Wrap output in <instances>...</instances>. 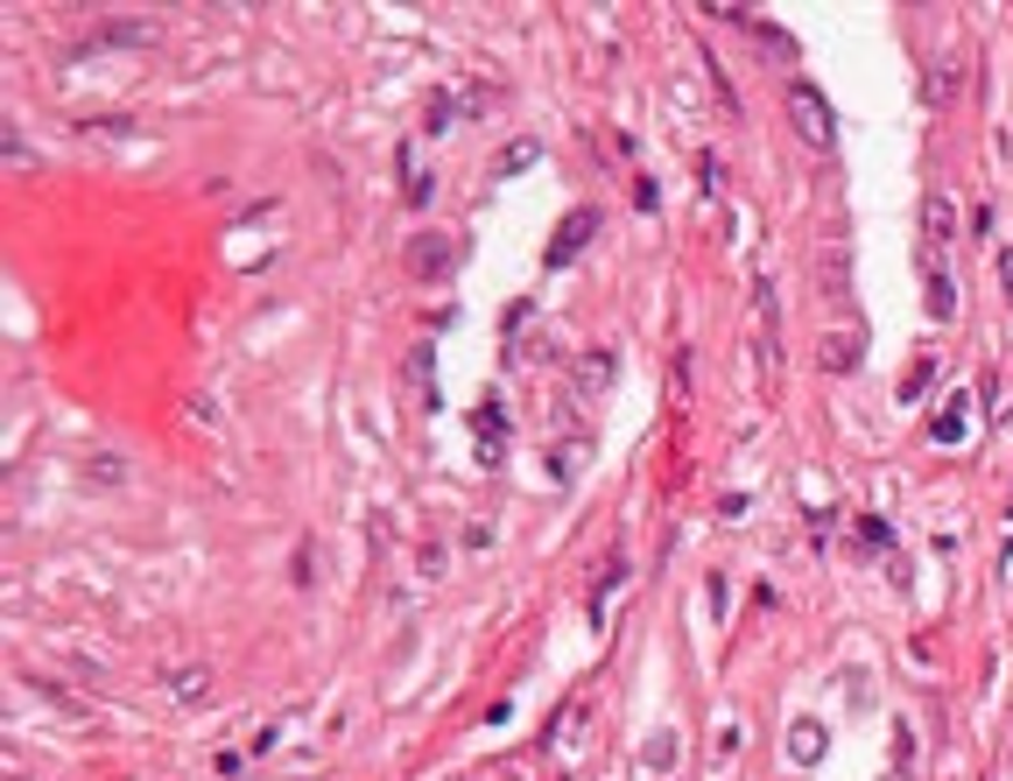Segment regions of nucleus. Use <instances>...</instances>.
<instances>
[{
  "instance_id": "0eeeda50",
  "label": "nucleus",
  "mask_w": 1013,
  "mask_h": 781,
  "mask_svg": "<svg viewBox=\"0 0 1013 781\" xmlns=\"http://www.w3.org/2000/svg\"><path fill=\"white\" fill-rule=\"evenodd\" d=\"M613 373H620V352H605V345H591V352L577 359V373H571V381H577V401H599L605 387H613Z\"/></svg>"
},
{
  "instance_id": "4468645a",
  "label": "nucleus",
  "mask_w": 1013,
  "mask_h": 781,
  "mask_svg": "<svg viewBox=\"0 0 1013 781\" xmlns=\"http://www.w3.org/2000/svg\"><path fill=\"white\" fill-rule=\"evenodd\" d=\"M472 430H479V458L500 464V401H486V409L472 416Z\"/></svg>"
},
{
  "instance_id": "423d86ee",
  "label": "nucleus",
  "mask_w": 1013,
  "mask_h": 781,
  "mask_svg": "<svg viewBox=\"0 0 1013 781\" xmlns=\"http://www.w3.org/2000/svg\"><path fill=\"white\" fill-rule=\"evenodd\" d=\"M816 359H824V373H852L859 359H866V332H859V324H838V332H824Z\"/></svg>"
},
{
  "instance_id": "b1692460",
  "label": "nucleus",
  "mask_w": 1013,
  "mask_h": 781,
  "mask_svg": "<svg viewBox=\"0 0 1013 781\" xmlns=\"http://www.w3.org/2000/svg\"><path fill=\"white\" fill-rule=\"evenodd\" d=\"M887 781H908V774H887Z\"/></svg>"
},
{
  "instance_id": "412c9836",
  "label": "nucleus",
  "mask_w": 1013,
  "mask_h": 781,
  "mask_svg": "<svg viewBox=\"0 0 1013 781\" xmlns=\"http://www.w3.org/2000/svg\"><path fill=\"white\" fill-rule=\"evenodd\" d=\"M0 148H8V162H14V170H28V141H22V134H14V127L0 134Z\"/></svg>"
},
{
  "instance_id": "dca6fc26",
  "label": "nucleus",
  "mask_w": 1013,
  "mask_h": 781,
  "mask_svg": "<svg viewBox=\"0 0 1013 781\" xmlns=\"http://www.w3.org/2000/svg\"><path fill=\"white\" fill-rule=\"evenodd\" d=\"M85 479H92V486H127V458H107V450H92V458H85Z\"/></svg>"
},
{
  "instance_id": "39448f33",
  "label": "nucleus",
  "mask_w": 1013,
  "mask_h": 781,
  "mask_svg": "<svg viewBox=\"0 0 1013 781\" xmlns=\"http://www.w3.org/2000/svg\"><path fill=\"white\" fill-rule=\"evenodd\" d=\"M218 690V669L212 662H184V669H162V697L170 704H204Z\"/></svg>"
},
{
  "instance_id": "f257e3e1",
  "label": "nucleus",
  "mask_w": 1013,
  "mask_h": 781,
  "mask_svg": "<svg viewBox=\"0 0 1013 781\" xmlns=\"http://www.w3.org/2000/svg\"><path fill=\"white\" fill-rule=\"evenodd\" d=\"M788 127L810 148H838V113H830V99L816 85H788Z\"/></svg>"
},
{
  "instance_id": "ddd939ff",
  "label": "nucleus",
  "mask_w": 1013,
  "mask_h": 781,
  "mask_svg": "<svg viewBox=\"0 0 1013 781\" xmlns=\"http://www.w3.org/2000/svg\"><path fill=\"white\" fill-rule=\"evenodd\" d=\"M922 233H929V247H943L950 233H958V204L936 190V198H922Z\"/></svg>"
},
{
  "instance_id": "6e6552de",
  "label": "nucleus",
  "mask_w": 1013,
  "mask_h": 781,
  "mask_svg": "<svg viewBox=\"0 0 1013 781\" xmlns=\"http://www.w3.org/2000/svg\"><path fill=\"white\" fill-rule=\"evenodd\" d=\"M824 754H830L824 718H796V726H788V760H796V768H816Z\"/></svg>"
},
{
  "instance_id": "9b49d317",
  "label": "nucleus",
  "mask_w": 1013,
  "mask_h": 781,
  "mask_svg": "<svg viewBox=\"0 0 1013 781\" xmlns=\"http://www.w3.org/2000/svg\"><path fill=\"white\" fill-rule=\"evenodd\" d=\"M409 387H415V401H423V409H437V352H429V338L423 345H409Z\"/></svg>"
},
{
  "instance_id": "4be33fe9",
  "label": "nucleus",
  "mask_w": 1013,
  "mask_h": 781,
  "mask_svg": "<svg viewBox=\"0 0 1013 781\" xmlns=\"http://www.w3.org/2000/svg\"><path fill=\"white\" fill-rule=\"evenodd\" d=\"M1000 289L1013 296V247H1000Z\"/></svg>"
},
{
  "instance_id": "f8f14e48",
  "label": "nucleus",
  "mask_w": 1013,
  "mask_h": 781,
  "mask_svg": "<svg viewBox=\"0 0 1013 781\" xmlns=\"http://www.w3.org/2000/svg\"><path fill=\"white\" fill-rule=\"evenodd\" d=\"M753 310H760V359H767V381L781 373V338H774V282L753 289Z\"/></svg>"
},
{
  "instance_id": "7ed1b4c3",
  "label": "nucleus",
  "mask_w": 1013,
  "mask_h": 781,
  "mask_svg": "<svg viewBox=\"0 0 1013 781\" xmlns=\"http://www.w3.org/2000/svg\"><path fill=\"white\" fill-rule=\"evenodd\" d=\"M401 268H409L415 282H443L458 268V247L443 233H423V239H409V247H401Z\"/></svg>"
},
{
  "instance_id": "9d476101",
  "label": "nucleus",
  "mask_w": 1013,
  "mask_h": 781,
  "mask_svg": "<svg viewBox=\"0 0 1013 781\" xmlns=\"http://www.w3.org/2000/svg\"><path fill=\"white\" fill-rule=\"evenodd\" d=\"M922 296H929V318H936V324L958 318V282H950V268L936 261V253H929V282H922Z\"/></svg>"
},
{
  "instance_id": "a211bd4d",
  "label": "nucleus",
  "mask_w": 1013,
  "mask_h": 781,
  "mask_svg": "<svg viewBox=\"0 0 1013 781\" xmlns=\"http://www.w3.org/2000/svg\"><path fill=\"white\" fill-rule=\"evenodd\" d=\"M535 156H542L535 141H514V148H500V156H493V176H521V170H535Z\"/></svg>"
},
{
  "instance_id": "f3484780",
  "label": "nucleus",
  "mask_w": 1013,
  "mask_h": 781,
  "mask_svg": "<svg viewBox=\"0 0 1013 781\" xmlns=\"http://www.w3.org/2000/svg\"><path fill=\"white\" fill-rule=\"evenodd\" d=\"M929 381H936V352H915V367H908V381H901V401H922Z\"/></svg>"
},
{
  "instance_id": "aec40b11",
  "label": "nucleus",
  "mask_w": 1013,
  "mask_h": 781,
  "mask_svg": "<svg viewBox=\"0 0 1013 781\" xmlns=\"http://www.w3.org/2000/svg\"><path fill=\"white\" fill-rule=\"evenodd\" d=\"M739 746H747V726H739V718H733V726H725V732H718V754H725V760H733V754H739Z\"/></svg>"
},
{
  "instance_id": "2eb2a0df",
  "label": "nucleus",
  "mask_w": 1013,
  "mask_h": 781,
  "mask_svg": "<svg viewBox=\"0 0 1013 781\" xmlns=\"http://www.w3.org/2000/svg\"><path fill=\"white\" fill-rule=\"evenodd\" d=\"M676 754H683V740H676L668 726L648 732V746H640V760H648V768H676Z\"/></svg>"
},
{
  "instance_id": "f03ea898",
  "label": "nucleus",
  "mask_w": 1013,
  "mask_h": 781,
  "mask_svg": "<svg viewBox=\"0 0 1013 781\" xmlns=\"http://www.w3.org/2000/svg\"><path fill=\"white\" fill-rule=\"evenodd\" d=\"M599 225H605V212H599V204H577V212H571V219H563V225H556V233H549V247H542V261H549V268H571V261H577V253H585V247H591V239H599Z\"/></svg>"
},
{
  "instance_id": "6ab92c4d",
  "label": "nucleus",
  "mask_w": 1013,
  "mask_h": 781,
  "mask_svg": "<svg viewBox=\"0 0 1013 781\" xmlns=\"http://www.w3.org/2000/svg\"><path fill=\"white\" fill-rule=\"evenodd\" d=\"M852 535H859V549H873V557H887V549H893V529H887L880 515H866V521H859Z\"/></svg>"
},
{
  "instance_id": "1a4fd4ad",
  "label": "nucleus",
  "mask_w": 1013,
  "mask_h": 781,
  "mask_svg": "<svg viewBox=\"0 0 1013 781\" xmlns=\"http://www.w3.org/2000/svg\"><path fill=\"white\" fill-rule=\"evenodd\" d=\"M964 430H972V401H964V387L936 409V423H929V444H943V450H958L964 444Z\"/></svg>"
},
{
  "instance_id": "5701e85b",
  "label": "nucleus",
  "mask_w": 1013,
  "mask_h": 781,
  "mask_svg": "<svg viewBox=\"0 0 1013 781\" xmlns=\"http://www.w3.org/2000/svg\"><path fill=\"white\" fill-rule=\"evenodd\" d=\"M1006 557H1013V515H1006Z\"/></svg>"
},
{
  "instance_id": "20e7f679",
  "label": "nucleus",
  "mask_w": 1013,
  "mask_h": 781,
  "mask_svg": "<svg viewBox=\"0 0 1013 781\" xmlns=\"http://www.w3.org/2000/svg\"><path fill=\"white\" fill-rule=\"evenodd\" d=\"M958 92H964V57H958V50H943L929 71H922V107L950 113V107H958Z\"/></svg>"
}]
</instances>
